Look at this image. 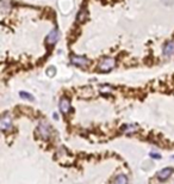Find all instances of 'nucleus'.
Masks as SVG:
<instances>
[{
  "instance_id": "obj_1",
  "label": "nucleus",
  "mask_w": 174,
  "mask_h": 184,
  "mask_svg": "<svg viewBox=\"0 0 174 184\" xmlns=\"http://www.w3.org/2000/svg\"><path fill=\"white\" fill-rule=\"evenodd\" d=\"M114 66H116V60H114V59H111V57H106V59L101 60L100 62H99L98 68H99V71H101V72H109V71H111Z\"/></svg>"
},
{
  "instance_id": "obj_2",
  "label": "nucleus",
  "mask_w": 174,
  "mask_h": 184,
  "mask_svg": "<svg viewBox=\"0 0 174 184\" xmlns=\"http://www.w3.org/2000/svg\"><path fill=\"white\" fill-rule=\"evenodd\" d=\"M0 128L4 132H7L12 128V118L10 115H4L0 120Z\"/></svg>"
},
{
  "instance_id": "obj_3",
  "label": "nucleus",
  "mask_w": 174,
  "mask_h": 184,
  "mask_svg": "<svg viewBox=\"0 0 174 184\" xmlns=\"http://www.w3.org/2000/svg\"><path fill=\"white\" fill-rule=\"evenodd\" d=\"M38 133H40V135H41V138H42L43 140L49 139V136H50V130H49V126H48L47 122L42 121L41 123H40V126H38Z\"/></svg>"
},
{
  "instance_id": "obj_4",
  "label": "nucleus",
  "mask_w": 174,
  "mask_h": 184,
  "mask_svg": "<svg viewBox=\"0 0 174 184\" xmlns=\"http://www.w3.org/2000/svg\"><path fill=\"white\" fill-rule=\"evenodd\" d=\"M70 62L74 65V66H79V67H83L88 64V60L83 56H76V55H73L70 57Z\"/></svg>"
},
{
  "instance_id": "obj_5",
  "label": "nucleus",
  "mask_w": 174,
  "mask_h": 184,
  "mask_svg": "<svg viewBox=\"0 0 174 184\" xmlns=\"http://www.w3.org/2000/svg\"><path fill=\"white\" fill-rule=\"evenodd\" d=\"M59 40H60V33H59V30L55 29V30H52V31L49 33V35L47 37V43L50 44V46H52V44H55Z\"/></svg>"
},
{
  "instance_id": "obj_6",
  "label": "nucleus",
  "mask_w": 174,
  "mask_h": 184,
  "mask_svg": "<svg viewBox=\"0 0 174 184\" xmlns=\"http://www.w3.org/2000/svg\"><path fill=\"white\" fill-rule=\"evenodd\" d=\"M60 110L62 114H68L70 110V102L68 98H62L60 101Z\"/></svg>"
},
{
  "instance_id": "obj_7",
  "label": "nucleus",
  "mask_w": 174,
  "mask_h": 184,
  "mask_svg": "<svg viewBox=\"0 0 174 184\" xmlns=\"http://www.w3.org/2000/svg\"><path fill=\"white\" fill-rule=\"evenodd\" d=\"M172 172H173V169H170V167H166V169H162L161 171H159L157 177H159V179L165 180V179H167V178L172 175Z\"/></svg>"
},
{
  "instance_id": "obj_8",
  "label": "nucleus",
  "mask_w": 174,
  "mask_h": 184,
  "mask_svg": "<svg viewBox=\"0 0 174 184\" xmlns=\"http://www.w3.org/2000/svg\"><path fill=\"white\" fill-rule=\"evenodd\" d=\"M163 54L165 56H170L174 54V42L170 41V42H167L163 47Z\"/></svg>"
},
{
  "instance_id": "obj_9",
  "label": "nucleus",
  "mask_w": 174,
  "mask_h": 184,
  "mask_svg": "<svg viewBox=\"0 0 174 184\" xmlns=\"http://www.w3.org/2000/svg\"><path fill=\"white\" fill-rule=\"evenodd\" d=\"M114 184H128V178L124 175H119L114 180Z\"/></svg>"
},
{
  "instance_id": "obj_10",
  "label": "nucleus",
  "mask_w": 174,
  "mask_h": 184,
  "mask_svg": "<svg viewBox=\"0 0 174 184\" xmlns=\"http://www.w3.org/2000/svg\"><path fill=\"white\" fill-rule=\"evenodd\" d=\"M86 18H87V12H86V10H81V11L78 13V17H76L78 22H79V23H82V22L86 20Z\"/></svg>"
},
{
  "instance_id": "obj_11",
  "label": "nucleus",
  "mask_w": 174,
  "mask_h": 184,
  "mask_svg": "<svg viewBox=\"0 0 174 184\" xmlns=\"http://www.w3.org/2000/svg\"><path fill=\"white\" fill-rule=\"evenodd\" d=\"M19 96H20L23 99H27V101H31V102L35 101V98H34L32 95L27 93V92H24V91H20V92H19Z\"/></svg>"
},
{
  "instance_id": "obj_12",
  "label": "nucleus",
  "mask_w": 174,
  "mask_h": 184,
  "mask_svg": "<svg viewBox=\"0 0 174 184\" xmlns=\"http://www.w3.org/2000/svg\"><path fill=\"white\" fill-rule=\"evenodd\" d=\"M136 129H137V126H134V125H129V126L123 127V132L124 133H135Z\"/></svg>"
},
{
  "instance_id": "obj_13",
  "label": "nucleus",
  "mask_w": 174,
  "mask_h": 184,
  "mask_svg": "<svg viewBox=\"0 0 174 184\" xmlns=\"http://www.w3.org/2000/svg\"><path fill=\"white\" fill-rule=\"evenodd\" d=\"M47 73H49L50 77H54V73H55V68L54 67H50L49 70H47Z\"/></svg>"
},
{
  "instance_id": "obj_14",
  "label": "nucleus",
  "mask_w": 174,
  "mask_h": 184,
  "mask_svg": "<svg viewBox=\"0 0 174 184\" xmlns=\"http://www.w3.org/2000/svg\"><path fill=\"white\" fill-rule=\"evenodd\" d=\"M150 157L152 158H155V159H160L161 158V156L159 154V153H153V152L150 153Z\"/></svg>"
},
{
  "instance_id": "obj_15",
  "label": "nucleus",
  "mask_w": 174,
  "mask_h": 184,
  "mask_svg": "<svg viewBox=\"0 0 174 184\" xmlns=\"http://www.w3.org/2000/svg\"><path fill=\"white\" fill-rule=\"evenodd\" d=\"M52 116H54V118H56V120H57V118H59V116H57V114H54Z\"/></svg>"
}]
</instances>
